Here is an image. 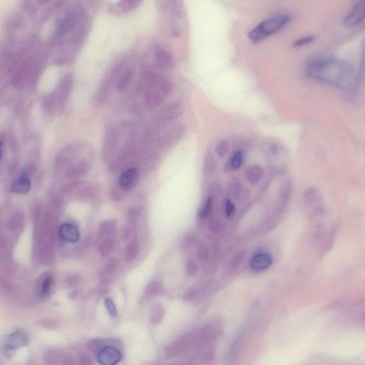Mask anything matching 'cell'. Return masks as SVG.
<instances>
[{"label":"cell","mask_w":365,"mask_h":365,"mask_svg":"<svg viewBox=\"0 0 365 365\" xmlns=\"http://www.w3.org/2000/svg\"><path fill=\"white\" fill-rule=\"evenodd\" d=\"M50 0H38L39 4H47Z\"/></svg>","instance_id":"cell-42"},{"label":"cell","mask_w":365,"mask_h":365,"mask_svg":"<svg viewBox=\"0 0 365 365\" xmlns=\"http://www.w3.org/2000/svg\"><path fill=\"white\" fill-rule=\"evenodd\" d=\"M198 255L199 258L202 261H205L208 258V252H207L206 248L204 246H201L199 248V251H198Z\"/></svg>","instance_id":"cell-37"},{"label":"cell","mask_w":365,"mask_h":365,"mask_svg":"<svg viewBox=\"0 0 365 365\" xmlns=\"http://www.w3.org/2000/svg\"><path fill=\"white\" fill-rule=\"evenodd\" d=\"M243 160V155L241 151H237L232 158H231L230 162L227 163L225 169L227 172H230L232 170H238L241 166Z\"/></svg>","instance_id":"cell-20"},{"label":"cell","mask_w":365,"mask_h":365,"mask_svg":"<svg viewBox=\"0 0 365 365\" xmlns=\"http://www.w3.org/2000/svg\"><path fill=\"white\" fill-rule=\"evenodd\" d=\"M235 211V205L231 201H227L226 203V213L227 216H231Z\"/></svg>","instance_id":"cell-38"},{"label":"cell","mask_w":365,"mask_h":365,"mask_svg":"<svg viewBox=\"0 0 365 365\" xmlns=\"http://www.w3.org/2000/svg\"><path fill=\"white\" fill-rule=\"evenodd\" d=\"M186 269L188 274L191 275V276H195L198 272L197 265L193 261H189L186 263Z\"/></svg>","instance_id":"cell-35"},{"label":"cell","mask_w":365,"mask_h":365,"mask_svg":"<svg viewBox=\"0 0 365 365\" xmlns=\"http://www.w3.org/2000/svg\"><path fill=\"white\" fill-rule=\"evenodd\" d=\"M159 86L160 91L165 96L171 94L172 91H173V84L167 79H159Z\"/></svg>","instance_id":"cell-26"},{"label":"cell","mask_w":365,"mask_h":365,"mask_svg":"<svg viewBox=\"0 0 365 365\" xmlns=\"http://www.w3.org/2000/svg\"><path fill=\"white\" fill-rule=\"evenodd\" d=\"M28 342V338L25 332L16 331L8 337L5 347L9 352L14 351L19 347L25 346Z\"/></svg>","instance_id":"cell-10"},{"label":"cell","mask_w":365,"mask_h":365,"mask_svg":"<svg viewBox=\"0 0 365 365\" xmlns=\"http://www.w3.org/2000/svg\"><path fill=\"white\" fill-rule=\"evenodd\" d=\"M134 72L132 69H126L116 83V88L120 92L124 91L132 80Z\"/></svg>","instance_id":"cell-17"},{"label":"cell","mask_w":365,"mask_h":365,"mask_svg":"<svg viewBox=\"0 0 365 365\" xmlns=\"http://www.w3.org/2000/svg\"><path fill=\"white\" fill-rule=\"evenodd\" d=\"M306 71L311 78L344 89L353 87L357 80L353 67L338 59H315L308 64Z\"/></svg>","instance_id":"cell-1"},{"label":"cell","mask_w":365,"mask_h":365,"mask_svg":"<svg viewBox=\"0 0 365 365\" xmlns=\"http://www.w3.org/2000/svg\"><path fill=\"white\" fill-rule=\"evenodd\" d=\"M102 345L103 342L101 340H93L88 342V347L93 351H96V350L103 348Z\"/></svg>","instance_id":"cell-36"},{"label":"cell","mask_w":365,"mask_h":365,"mask_svg":"<svg viewBox=\"0 0 365 365\" xmlns=\"http://www.w3.org/2000/svg\"><path fill=\"white\" fill-rule=\"evenodd\" d=\"M215 168V160L213 159V155L211 153H206L204 159L203 163V174L205 176H209L213 173Z\"/></svg>","instance_id":"cell-22"},{"label":"cell","mask_w":365,"mask_h":365,"mask_svg":"<svg viewBox=\"0 0 365 365\" xmlns=\"http://www.w3.org/2000/svg\"><path fill=\"white\" fill-rule=\"evenodd\" d=\"M193 241H194L193 238L191 236H188L186 239H183L182 243H181V245H182L181 246L184 248H187L193 243Z\"/></svg>","instance_id":"cell-40"},{"label":"cell","mask_w":365,"mask_h":365,"mask_svg":"<svg viewBox=\"0 0 365 365\" xmlns=\"http://www.w3.org/2000/svg\"><path fill=\"white\" fill-rule=\"evenodd\" d=\"M120 141V134L115 128H110L108 130L105 134L104 142V149L103 155L104 159L107 162H109L116 154Z\"/></svg>","instance_id":"cell-3"},{"label":"cell","mask_w":365,"mask_h":365,"mask_svg":"<svg viewBox=\"0 0 365 365\" xmlns=\"http://www.w3.org/2000/svg\"><path fill=\"white\" fill-rule=\"evenodd\" d=\"M141 0H122L120 6L125 11H129L139 4Z\"/></svg>","instance_id":"cell-32"},{"label":"cell","mask_w":365,"mask_h":365,"mask_svg":"<svg viewBox=\"0 0 365 365\" xmlns=\"http://www.w3.org/2000/svg\"><path fill=\"white\" fill-rule=\"evenodd\" d=\"M161 287L160 284L157 281L151 283L148 286L146 290V295L148 297H151V296H154L157 295L159 292H160Z\"/></svg>","instance_id":"cell-31"},{"label":"cell","mask_w":365,"mask_h":365,"mask_svg":"<svg viewBox=\"0 0 365 365\" xmlns=\"http://www.w3.org/2000/svg\"><path fill=\"white\" fill-rule=\"evenodd\" d=\"M117 265H118V262H117V260L115 258H112L109 260L107 265L104 266V268H103L102 271L101 272V276L105 278L109 276V275L112 274L116 271V269H117Z\"/></svg>","instance_id":"cell-27"},{"label":"cell","mask_w":365,"mask_h":365,"mask_svg":"<svg viewBox=\"0 0 365 365\" xmlns=\"http://www.w3.org/2000/svg\"><path fill=\"white\" fill-rule=\"evenodd\" d=\"M242 186H241V183H239V181H233V182L230 183V193L234 197H239L240 194H241V191H242Z\"/></svg>","instance_id":"cell-33"},{"label":"cell","mask_w":365,"mask_h":365,"mask_svg":"<svg viewBox=\"0 0 365 365\" xmlns=\"http://www.w3.org/2000/svg\"><path fill=\"white\" fill-rule=\"evenodd\" d=\"M212 205H213V202H212V199L210 197H208V199L205 201V203H204L203 206L202 207V210L200 211V216L202 218H206L212 210Z\"/></svg>","instance_id":"cell-30"},{"label":"cell","mask_w":365,"mask_h":365,"mask_svg":"<svg viewBox=\"0 0 365 365\" xmlns=\"http://www.w3.org/2000/svg\"><path fill=\"white\" fill-rule=\"evenodd\" d=\"M184 111L182 104L178 102H173L164 106L159 110L158 118L162 122H170L181 117Z\"/></svg>","instance_id":"cell-4"},{"label":"cell","mask_w":365,"mask_h":365,"mask_svg":"<svg viewBox=\"0 0 365 365\" xmlns=\"http://www.w3.org/2000/svg\"><path fill=\"white\" fill-rule=\"evenodd\" d=\"M114 247V240L112 238H107L100 244L99 247V254L102 257L107 256L112 252Z\"/></svg>","instance_id":"cell-23"},{"label":"cell","mask_w":365,"mask_h":365,"mask_svg":"<svg viewBox=\"0 0 365 365\" xmlns=\"http://www.w3.org/2000/svg\"><path fill=\"white\" fill-rule=\"evenodd\" d=\"M365 17L364 1H359L353 6L344 19V25L347 28H353L362 23Z\"/></svg>","instance_id":"cell-5"},{"label":"cell","mask_w":365,"mask_h":365,"mask_svg":"<svg viewBox=\"0 0 365 365\" xmlns=\"http://www.w3.org/2000/svg\"><path fill=\"white\" fill-rule=\"evenodd\" d=\"M30 188H31V181H30V178L24 175L12 183L11 186V192L13 194L25 195L30 191Z\"/></svg>","instance_id":"cell-15"},{"label":"cell","mask_w":365,"mask_h":365,"mask_svg":"<svg viewBox=\"0 0 365 365\" xmlns=\"http://www.w3.org/2000/svg\"><path fill=\"white\" fill-rule=\"evenodd\" d=\"M59 233H60L62 239L68 243H74L80 239V233H79L78 230L75 226L70 223L62 225L59 229Z\"/></svg>","instance_id":"cell-13"},{"label":"cell","mask_w":365,"mask_h":365,"mask_svg":"<svg viewBox=\"0 0 365 365\" xmlns=\"http://www.w3.org/2000/svg\"><path fill=\"white\" fill-rule=\"evenodd\" d=\"M315 37L313 35H309V36L303 37V38L297 39L292 43V46L295 48L302 47V46H306L310 44L312 41H314Z\"/></svg>","instance_id":"cell-28"},{"label":"cell","mask_w":365,"mask_h":365,"mask_svg":"<svg viewBox=\"0 0 365 365\" xmlns=\"http://www.w3.org/2000/svg\"><path fill=\"white\" fill-rule=\"evenodd\" d=\"M273 263L271 255L268 253H260L255 255L250 261V268L254 271H263L269 268Z\"/></svg>","instance_id":"cell-12"},{"label":"cell","mask_w":365,"mask_h":365,"mask_svg":"<svg viewBox=\"0 0 365 365\" xmlns=\"http://www.w3.org/2000/svg\"><path fill=\"white\" fill-rule=\"evenodd\" d=\"M288 14H279L265 19L249 32L247 38L252 44H257L277 33L290 22Z\"/></svg>","instance_id":"cell-2"},{"label":"cell","mask_w":365,"mask_h":365,"mask_svg":"<svg viewBox=\"0 0 365 365\" xmlns=\"http://www.w3.org/2000/svg\"><path fill=\"white\" fill-rule=\"evenodd\" d=\"M105 305L111 316L115 317L117 315V308H116L115 304H114L112 299L109 298V297L106 298Z\"/></svg>","instance_id":"cell-34"},{"label":"cell","mask_w":365,"mask_h":365,"mask_svg":"<svg viewBox=\"0 0 365 365\" xmlns=\"http://www.w3.org/2000/svg\"><path fill=\"white\" fill-rule=\"evenodd\" d=\"M117 223L113 220H106L99 227V236L100 238H108L116 231Z\"/></svg>","instance_id":"cell-19"},{"label":"cell","mask_w":365,"mask_h":365,"mask_svg":"<svg viewBox=\"0 0 365 365\" xmlns=\"http://www.w3.org/2000/svg\"><path fill=\"white\" fill-rule=\"evenodd\" d=\"M228 150H229V145L225 140L219 141L215 148L216 154L220 158L224 157L228 154Z\"/></svg>","instance_id":"cell-29"},{"label":"cell","mask_w":365,"mask_h":365,"mask_svg":"<svg viewBox=\"0 0 365 365\" xmlns=\"http://www.w3.org/2000/svg\"><path fill=\"white\" fill-rule=\"evenodd\" d=\"M263 176V170L258 165H253L246 170L245 176L247 182L251 185H256L260 182Z\"/></svg>","instance_id":"cell-16"},{"label":"cell","mask_w":365,"mask_h":365,"mask_svg":"<svg viewBox=\"0 0 365 365\" xmlns=\"http://www.w3.org/2000/svg\"><path fill=\"white\" fill-rule=\"evenodd\" d=\"M171 1L172 0H157L158 4L163 10L168 7V4L171 2Z\"/></svg>","instance_id":"cell-41"},{"label":"cell","mask_w":365,"mask_h":365,"mask_svg":"<svg viewBox=\"0 0 365 365\" xmlns=\"http://www.w3.org/2000/svg\"><path fill=\"white\" fill-rule=\"evenodd\" d=\"M122 358L120 352L116 347H103L98 355V361L101 365H115Z\"/></svg>","instance_id":"cell-9"},{"label":"cell","mask_w":365,"mask_h":365,"mask_svg":"<svg viewBox=\"0 0 365 365\" xmlns=\"http://www.w3.org/2000/svg\"><path fill=\"white\" fill-rule=\"evenodd\" d=\"M1 157H2V144L0 142V160H1Z\"/></svg>","instance_id":"cell-43"},{"label":"cell","mask_w":365,"mask_h":365,"mask_svg":"<svg viewBox=\"0 0 365 365\" xmlns=\"http://www.w3.org/2000/svg\"><path fill=\"white\" fill-rule=\"evenodd\" d=\"M23 21V17L20 14L12 15L6 21L5 25H4V31L5 35L10 37L14 35V34L22 27Z\"/></svg>","instance_id":"cell-14"},{"label":"cell","mask_w":365,"mask_h":365,"mask_svg":"<svg viewBox=\"0 0 365 365\" xmlns=\"http://www.w3.org/2000/svg\"><path fill=\"white\" fill-rule=\"evenodd\" d=\"M171 30L173 36H179L183 30V12L179 0H172Z\"/></svg>","instance_id":"cell-6"},{"label":"cell","mask_w":365,"mask_h":365,"mask_svg":"<svg viewBox=\"0 0 365 365\" xmlns=\"http://www.w3.org/2000/svg\"><path fill=\"white\" fill-rule=\"evenodd\" d=\"M196 292L194 290H191L186 292L183 296V299L186 301H191L195 298Z\"/></svg>","instance_id":"cell-39"},{"label":"cell","mask_w":365,"mask_h":365,"mask_svg":"<svg viewBox=\"0 0 365 365\" xmlns=\"http://www.w3.org/2000/svg\"><path fill=\"white\" fill-rule=\"evenodd\" d=\"M139 170L136 167L128 168L122 173L119 179V188L123 192L129 191L134 186L138 179Z\"/></svg>","instance_id":"cell-7"},{"label":"cell","mask_w":365,"mask_h":365,"mask_svg":"<svg viewBox=\"0 0 365 365\" xmlns=\"http://www.w3.org/2000/svg\"><path fill=\"white\" fill-rule=\"evenodd\" d=\"M164 314H165V311L162 305L158 303L153 305L151 308L150 316H149L151 324L154 325L159 324L163 319Z\"/></svg>","instance_id":"cell-18"},{"label":"cell","mask_w":365,"mask_h":365,"mask_svg":"<svg viewBox=\"0 0 365 365\" xmlns=\"http://www.w3.org/2000/svg\"><path fill=\"white\" fill-rule=\"evenodd\" d=\"M154 57H155L156 62L158 65L162 68L169 70L173 67V64H174L173 57L168 51L163 48H157L154 52Z\"/></svg>","instance_id":"cell-11"},{"label":"cell","mask_w":365,"mask_h":365,"mask_svg":"<svg viewBox=\"0 0 365 365\" xmlns=\"http://www.w3.org/2000/svg\"><path fill=\"white\" fill-rule=\"evenodd\" d=\"M320 199L321 197H320L319 191L315 188H309L304 194V201L308 205L319 202Z\"/></svg>","instance_id":"cell-21"},{"label":"cell","mask_w":365,"mask_h":365,"mask_svg":"<svg viewBox=\"0 0 365 365\" xmlns=\"http://www.w3.org/2000/svg\"><path fill=\"white\" fill-rule=\"evenodd\" d=\"M51 282H52V280H51L50 276H46L43 279L41 284H40V287H39L38 292L40 297H46V296L49 295V292H50Z\"/></svg>","instance_id":"cell-24"},{"label":"cell","mask_w":365,"mask_h":365,"mask_svg":"<svg viewBox=\"0 0 365 365\" xmlns=\"http://www.w3.org/2000/svg\"><path fill=\"white\" fill-rule=\"evenodd\" d=\"M78 22V14H71L66 17L58 26L57 31L54 33V38L57 40L63 38L77 27Z\"/></svg>","instance_id":"cell-8"},{"label":"cell","mask_w":365,"mask_h":365,"mask_svg":"<svg viewBox=\"0 0 365 365\" xmlns=\"http://www.w3.org/2000/svg\"><path fill=\"white\" fill-rule=\"evenodd\" d=\"M138 252H139V245L137 243L136 241H131L126 247V259L127 261H133L137 256Z\"/></svg>","instance_id":"cell-25"}]
</instances>
